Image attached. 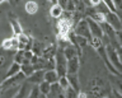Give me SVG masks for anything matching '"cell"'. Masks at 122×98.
<instances>
[{"label": "cell", "instance_id": "cell-27", "mask_svg": "<svg viewBox=\"0 0 122 98\" xmlns=\"http://www.w3.org/2000/svg\"><path fill=\"white\" fill-rule=\"evenodd\" d=\"M102 1L107 5V8L109 9V12H112V13H117V8H116V5H114L113 0H102Z\"/></svg>", "mask_w": 122, "mask_h": 98}, {"label": "cell", "instance_id": "cell-6", "mask_svg": "<svg viewBox=\"0 0 122 98\" xmlns=\"http://www.w3.org/2000/svg\"><path fill=\"white\" fill-rule=\"evenodd\" d=\"M106 23H108L114 31H121V28H122L121 19H120L117 13H112V12L107 13L106 14Z\"/></svg>", "mask_w": 122, "mask_h": 98}, {"label": "cell", "instance_id": "cell-23", "mask_svg": "<svg viewBox=\"0 0 122 98\" xmlns=\"http://www.w3.org/2000/svg\"><path fill=\"white\" fill-rule=\"evenodd\" d=\"M57 84L60 85V88L65 90L66 88H69L70 87V83H69V79L66 75H64V77H59V80H57Z\"/></svg>", "mask_w": 122, "mask_h": 98}, {"label": "cell", "instance_id": "cell-26", "mask_svg": "<svg viewBox=\"0 0 122 98\" xmlns=\"http://www.w3.org/2000/svg\"><path fill=\"white\" fill-rule=\"evenodd\" d=\"M94 9L97 10V12H99V13H103V14H107V13L109 12V9L107 8V5H106L103 1H101V3H99V4H98L97 6H95Z\"/></svg>", "mask_w": 122, "mask_h": 98}, {"label": "cell", "instance_id": "cell-22", "mask_svg": "<svg viewBox=\"0 0 122 98\" xmlns=\"http://www.w3.org/2000/svg\"><path fill=\"white\" fill-rule=\"evenodd\" d=\"M29 90H30L29 85L28 84H24L20 88V90H19V92L14 96V98H27V94L29 93Z\"/></svg>", "mask_w": 122, "mask_h": 98}, {"label": "cell", "instance_id": "cell-8", "mask_svg": "<svg viewBox=\"0 0 122 98\" xmlns=\"http://www.w3.org/2000/svg\"><path fill=\"white\" fill-rule=\"evenodd\" d=\"M18 46H19V42L17 40V36L5 38L1 43V48L5 51H18Z\"/></svg>", "mask_w": 122, "mask_h": 98}, {"label": "cell", "instance_id": "cell-18", "mask_svg": "<svg viewBox=\"0 0 122 98\" xmlns=\"http://www.w3.org/2000/svg\"><path fill=\"white\" fill-rule=\"evenodd\" d=\"M10 28H11V32L14 33V36H18L23 32L22 26L17 19H10Z\"/></svg>", "mask_w": 122, "mask_h": 98}, {"label": "cell", "instance_id": "cell-12", "mask_svg": "<svg viewBox=\"0 0 122 98\" xmlns=\"http://www.w3.org/2000/svg\"><path fill=\"white\" fill-rule=\"evenodd\" d=\"M50 15L55 19H59L64 15V8L60 4H52L50 8Z\"/></svg>", "mask_w": 122, "mask_h": 98}, {"label": "cell", "instance_id": "cell-10", "mask_svg": "<svg viewBox=\"0 0 122 98\" xmlns=\"http://www.w3.org/2000/svg\"><path fill=\"white\" fill-rule=\"evenodd\" d=\"M43 75H45V70H34L28 77V82L33 85H38L41 82H43Z\"/></svg>", "mask_w": 122, "mask_h": 98}, {"label": "cell", "instance_id": "cell-25", "mask_svg": "<svg viewBox=\"0 0 122 98\" xmlns=\"http://www.w3.org/2000/svg\"><path fill=\"white\" fill-rule=\"evenodd\" d=\"M64 93V97L65 98H76V90L74 88H71V87H69V88H66L65 90H62Z\"/></svg>", "mask_w": 122, "mask_h": 98}, {"label": "cell", "instance_id": "cell-11", "mask_svg": "<svg viewBox=\"0 0 122 98\" xmlns=\"http://www.w3.org/2000/svg\"><path fill=\"white\" fill-rule=\"evenodd\" d=\"M43 80L50 83V84H53V83H57L59 80V75H57L56 70H45V75H43Z\"/></svg>", "mask_w": 122, "mask_h": 98}, {"label": "cell", "instance_id": "cell-13", "mask_svg": "<svg viewBox=\"0 0 122 98\" xmlns=\"http://www.w3.org/2000/svg\"><path fill=\"white\" fill-rule=\"evenodd\" d=\"M19 71H20V65L13 61V62H11L10 65H9V67H8V69H6L5 74H4V79H6V78H10V77H13V75L18 74Z\"/></svg>", "mask_w": 122, "mask_h": 98}, {"label": "cell", "instance_id": "cell-33", "mask_svg": "<svg viewBox=\"0 0 122 98\" xmlns=\"http://www.w3.org/2000/svg\"><path fill=\"white\" fill-rule=\"evenodd\" d=\"M3 1H5V0H0V3H3Z\"/></svg>", "mask_w": 122, "mask_h": 98}, {"label": "cell", "instance_id": "cell-30", "mask_svg": "<svg viewBox=\"0 0 122 98\" xmlns=\"http://www.w3.org/2000/svg\"><path fill=\"white\" fill-rule=\"evenodd\" d=\"M37 98H47V96L46 94H43V93H38V97Z\"/></svg>", "mask_w": 122, "mask_h": 98}, {"label": "cell", "instance_id": "cell-7", "mask_svg": "<svg viewBox=\"0 0 122 98\" xmlns=\"http://www.w3.org/2000/svg\"><path fill=\"white\" fill-rule=\"evenodd\" d=\"M85 21L88 23V27H89V31L92 33V37H98V38H103V37H104L101 24L97 23V22H94V21H92L90 18H85Z\"/></svg>", "mask_w": 122, "mask_h": 98}, {"label": "cell", "instance_id": "cell-28", "mask_svg": "<svg viewBox=\"0 0 122 98\" xmlns=\"http://www.w3.org/2000/svg\"><path fill=\"white\" fill-rule=\"evenodd\" d=\"M102 0H89V6H93V8H95L99 3H101Z\"/></svg>", "mask_w": 122, "mask_h": 98}, {"label": "cell", "instance_id": "cell-24", "mask_svg": "<svg viewBox=\"0 0 122 98\" xmlns=\"http://www.w3.org/2000/svg\"><path fill=\"white\" fill-rule=\"evenodd\" d=\"M89 43L92 45V47H93L94 50H97V48H99L101 46H103L102 38H98V37H92L89 40Z\"/></svg>", "mask_w": 122, "mask_h": 98}, {"label": "cell", "instance_id": "cell-31", "mask_svg": "<svg viewBox=\"0 0 122 98\" xmlns=\"http://www.w3.org/2000/svg\"><path fill=\"white\" fill-rule=\"evenodd\" d=\"M50 3H51V4H57V0H48Z\"/></svg>", "mask_w": 122, "mask_h": 98}, {"label": "cell", "instance_id": "cell-1", "mask_svg": "<svg viewBox=\"0 0 122 98\" xmlns=\"http://www.w3.org/2000/svg\"><path fill=\"white\" fill-rule=\"evenodd\" d=\"M55 70L59 77H64L66 75V57L64 55V51L62 48H59L56 50V54H55Z\"/></svg>", "mask_w": 122, "mask_h": 98}, {"label": "cell", "instance_id": "cell-21", "mask_svg": "<svg viewBox=\"0 0 122 98\" xmlns=\"http://www.w3.org/2000/svg\"><path fill=\"white\" fill-rule=\"evenodd\" d=\"M37 87H38V90H40V93H43V94H46V96H47V94L50 93V88H51V84L43 80V82H41Z\"/></svg>", "mask_w": 122, "mask_h": 98}, {"label": "cell", "instance_id": "cell-4", "mask_svg": "<svg viewBox=\"0 0 122 98\" xmlns=\"http://www.w3.org/2000/svg\"><path fill=\"white\" fill-rule=\"evenodd\" d=\"M15 51H5L0 48V71H4L9 67V65L13 62V56Z\"/></svg>", "mask_w": 122, "mask_h": 98}, {"label": "cell", "instance_id": "cell-20", "mask_svg": "<svg viewBox=\"0 0 122 98\" xmlns=\"http://www.w3.org/2000/svg\"><path fill=\"white\" fill-rule=\"evenodd\" d=\"M66 77L69 79V83H70V87L74 88L76 92L79 90V79H78V74H66Z\"/></svg>", "mask_w": 122, "mask_h": 98}, {"label": "cell", "instance_id": "cell-16", "mask_svg": "<svg viewBox=\"0 0 122 98\" xmlns=\"http://www.w3.org/2000/svg\"><path fill=\"white\" fill-rule=\"evenodd\" d=\"M46 46L40 41H32V46H30V51L33 52V55L36 56H41L42 55V51Z\"/></svg>", "mask_w": 122, "mask_h": 98}, {"label": "cell", "instance_id": "cell-15", "mask_svg": "<svg viewBox=\"0 0 122 98\" xmlns=\"http://www.w3.org/2000/svg\"><path fill=\"white\" fill-rule=\"evenodd\" d=\"M56 50L57 48L53 46H46L43 48V51H42V55H41V57H43L46 60H48V59H53L55 57V54H56Z\"/></svg>", "mask_w": 122, "mask_h": 98}, {"label": "cell", "instance_id": "cell-3", "mask_svg": "<svg viewBox=\"0 0 122 98\" xmlns=\"http://www.w3.org/2000/svg\"><path fill=\"white\" fill-rule=\"evenodd\" d=\"M74 35L75 36H81L84 38H86L89 41L92 38V33L89 31V27H88V23L85 19H80L78 23H76L75 28H74Z\"/></svg>", "mask_w": 122, "mask_h": 98}, {"label": "cell", "instance_id": "cell-2", "mask_svg": "<svg viewBox=\"0 0 122 98\" xmlns=\"http://www.w3.org/2000/svg\"><path fill=\"white\" fill-rule=\"evenodd\" d=\"M104 51H106L107 59H108V61L113 65V67L117 71H121V69H122L121 67V60H120V55H118V52L116 51V48H114L112 45L107 43L104 46Z\"/></svg>", "mask_w": 122, "mask_h": 98}, {"label": "cell", "instance_id": "cell-32", "mask_svg": "<svg viewBox=\"0 0 122 98\" xmlns=\"http://www.w3.org/2000/svg\"><path fill=\"white\" fill-rule=\"evenodd\" d=\"M1 82H3V80H1V79H0V87H1Z\"/></svg>", "mask_w": 122, "mask_h": 98}, {"label": "cell", "instance_id": "cell-19", "mask_svg": "<svg viewBox=\"0 0 122 98\" xmlns=\"http://www.w3.org/2000/svg\"><path fill=\"white\" fill-rule=\"evenodd\" d=\"M20 71L24 74L25 78H28L29 75L34 71V67L30 62H24V64H20Z\"/></svg>", "mask_w": 122, "mask_h": 98}, {"label": "cell", "instance_id": "cell-9", "mask_svg": "<svg viewBox=\"0 0 122 98\" xmlns=\"http://www.w3.org/2000/svg\"><path fill=\"white\" fill-rule=\"evenodd\" d=\"M80 67V60L79 56L71 57L66 61V74H78V70Z\"/></svg>", "mask_w": 122, "mask_h": 98}, {"label": "cell", "instance_id": "cell-5", "mask_svg": "<svg viewBox=\"0 0 122 98\" xmlns=\"http://www.w3.org/2000/svg\"><path fill=\"white\" fill-rule=\"evenodd\" d=\"M25 79L24 77V74L22 73V71H19L18 74H15L13 75V77H10V78H6V79H4V82H1V87L0 88H3V89H6V88H11V87H14V85H17L19 84L20 82H23Z\"/></svg>", "mask_w": 122, "mask_h": 98}, {"label": "cell", "instance_id": "cell-29", "mask_svg": "<svg viewBox=\"0 0 122 98\" xmlns=\"http://www.w3.org/2000/svg\"><path fill=\"white\" fill-rule=\"evenodd\" d=\"M76 98H88V94L85 92H78L76 93Z\"/></svg>", "mask_w": 122, "mask_h": 98}, {"label": "cell", "instance_id": "cell-14", "mask_svg": "<svg viewBox=\"0 0 122 98\" xmlns=\"http://www.w3.org/2000/svg\"><path fill=\"white\" fill-rule=\"evenodd\" d=\"M38 9H40V5H38L34 0H29V1H27L25 5H24V10L28 14H30V15L36 14L38 12Z\"/></svg>", "mask_w": 122, "mask_h": 98}, {"label": "cell", "instance_id": "cell-34", "mask_svg": "<svg viewBox=\"0 0 122 98\" xmlns=\"http://www.w3.org/2000/svg\"><path fill=\"white\" fill-rule=\"evenodd\" d=\"M47 98H48V97H47Z\"/></svg>", "mask_w": 122, "mask_h": 98}, {"label": "cell", "instance_id": "cell-17", "mask_svg": "<svg viewBox=\"0 0 122 98\" xmlns=\"http://www.w3.org/2000/svg\"><path fill=\"white\" fill-rule=\"evenodd\" d=\"M62 51H64V55H65V57H66V60L69 59H71V57H75V56H78V50L74 47V46H70V45H67L65 48H62Z\"/></svg>", "mask_w": 122, "mask_h": 98}]
</instances>
